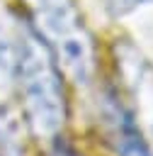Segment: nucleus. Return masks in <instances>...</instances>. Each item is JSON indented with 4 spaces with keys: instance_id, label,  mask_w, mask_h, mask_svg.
Segmentation results:
<instances>
[{
    "instance_id": "obj_1",
    "label": "nucleus",
    "mask_w": 153,
    "mask_h": 156,
    "mask_svg": "<svg viewBox=\"0 0 153 156\" xmlns=\"http://www.w3.org/2000/svg\"><path fill=\"white\" fill-rule=\"evenodd\" d=\"M15 88L27 122L41 139H51L66 122V95L56 58L32 24H15Z\"/></svg>"
},
{
    "instance_id": "obj_2",
    "label": "nucleus",
    "mask_w": 153,
    "mask_h": 156,
    "mask_svg": "<svg viewBox=\"0 0 153 156\" xmlns=\"http://www.w3.org/2000/svg\"><path fill=\"white\" fill-rule=\"evenodd\" d=\"M34 32L49 44L53 58L73 83L87 85L95 73L92 37L83 24L75 0H22Z\"/></svg>"
},
{
    "instance_id": "obj_3",
    "label": "nucleus",
    "mask_w": 153,
    "mask_h": 156,
    "mask_svg": "<svg viewBox=\"0 0 153 156\" xmlns=\"http://www.w3.org/2000/svg\"><path fill=\"white\" fill-rule=\"evenodd\" d=\"M100 112H102V122H104V132H107V141L112 144L117 156H153L136 115L121 102V98L114 90H104V95L100 98Z\"/></svg>"
},
{
    "instance_id": "obj_4",
    "label": "nucleus",
    "mask_w": 153,
    "mask_h": 156,
    "mask_svg": "<svg viewBox=\"0 0 153 156\" xmlns=\"http://www.w3.org/2000/svg\"><path fill=\"white\" fill-rule=\"evenodd\" d=\"M119 61L124 66L126 83L131 85L136 100H141L146 122L153 129V71H151V66L131 49H121L119 51Z\"/></svg>"
},
{
    "instance_id": "obj_5",
    "label": "nucleus",
    "mask_w": 153,
    "mask_h": 156,
    "mask_svg": "<svg viewBox=\"0 0 153 156\" xmlns=\"http://www.w3.org/2000/svg\"><path fill=\"white\" fill-rule=\"evenodd\" d=\"M12 90H15V37L7 32L2 15H0V110L12 107Z\"/></svg>"
},
{
    "instance_id": "obj_6",
    "label": "nucleus",
    "mask_w": 153,
    "mask_h": 156,
    "mask_svg": "<svg viewBox=\"0 0 153 156\" xmlns=\"http://www.w3.org/2000/svg\"><path fill=\"white\" fill-rule=\"evenodd\" d=\"M107 5H109V10H112L117 17H124V15L136 12V10L143 7V5H153V0H107Z\"/></svg>"
},
{
    "instance_id": "obj_7",
    "label": "nucleus",
    "mask_w": 153,
    "mask_h": 156,
    "mask_svg": "<svg viewBox=\"0 0 153 156\" xmlns=\"http://www.w3.org/2000/svg\"><path fill=\"white\" fill-rule=\"evenodd\" d=\"M49 156H80L78 151H73L70 146H66V144H56L53 149H51V154Z\"/></svg>"
}]
</instances>
